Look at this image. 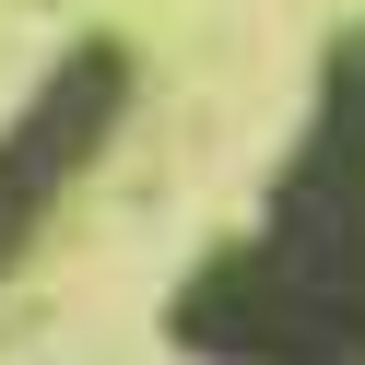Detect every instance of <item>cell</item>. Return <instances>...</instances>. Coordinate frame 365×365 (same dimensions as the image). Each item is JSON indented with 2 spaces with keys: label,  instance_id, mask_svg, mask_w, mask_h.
I'll list each match as a JSON object with an SVG mask.
<instances>
[{
  "label": "cell",
  "instance_id": "2",
  "mask_svg": "<svg viewBox=\"0 0 365 365\" xmlns=\"http://www.w3.org/2000/svg\"><path fill=\"white\" fill-rule=\"evenodd\" d=\"M118 118H130V48L118 36H83V48H59L36 71V95L0 118V271L48 236V212L118 142Z\"/></svg>",
  "mask_w": 365,
  "mask_h": 365
},
{
  "label": "cell",
  "instance_id": "1",
  "mask_svg": "<svg viewBox=\"0 0 365 365\" xmlns=\"http://www.w3.org/2000/svg\"><path fill=\"white\" fill-rule=\"evenodd\" d=\"M200 365H365V95L318 83L307 142L259 200V236L224 247L165 318Z\"/></svg>",
  "mask_w": 365,
  "mask_h": 365
},
{
  "label": "cell",
  "instance_id": "3",
  "mask_svg": "<svg viewBox=\"0 0 365 365\" xmlns=\"http://www.w3.org/2000/svg\"><path fill=\"white\" fill-rule=\"evenodd\" d=\"M330 83H354V95H365V24H354V36L330 48Z\"/></svg>",
  "mask_w": 365,
  "mask_h": 365
}]
</instances>
